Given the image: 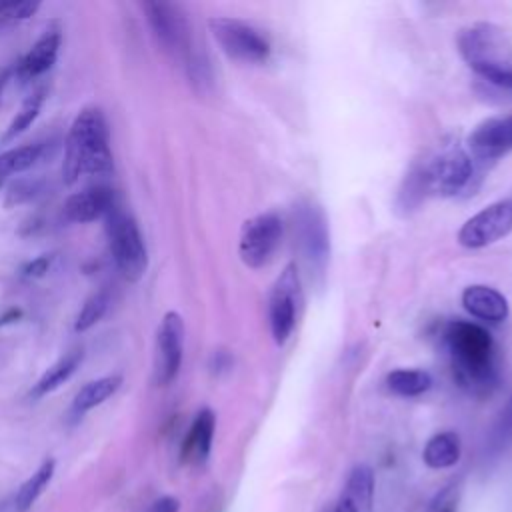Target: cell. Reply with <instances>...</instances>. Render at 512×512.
I'll use <instances>...</instances> for the list:
<instances>
[{
    "mask_svg": "<svg viewBox=\"0 0 512 512\" xmlns=\"http://www.w3.org/2000/svg\"><path fill=\"white\" fill-rule=\"evenodd\" d=\"M38 8H40L38 0H14L12 8L4 14V18H8V20H24V18H30Z\"/></svg>",
    "mask_w": 512,
    "mask_h": 512,
    "instance_id": "cell-30",
    "label": "cell"
},
{
    "mask_svg": "<svg viewBox=\"0 0 512 512\" xmlns=\"http://www.w3.org/2000/svg\"><path fill=\"white\" fill-rule=\"evenodd\" d=\"M374 502V472L366 464L350 470L336 510L340 512H372Z\"/></svg>",
    "mask_w": 512,
    "mask_h": 512,
    "instance_id": "cell-18",
    "label": "cell"
},
{
    "mask_svg": "<svg viewBox=\"0 0 512 512\" xmlns=\"http://www.w3.org/2000/svg\"><path fill=\"white\" fill-rule=\"evenodd\" d=\"M214 430H216V416L210 408H202L196 418L192 420V426L186 432V438L182 442V462L190 464H204L210 456L212 450V440H214Z\"/></svg>",
    "mask_w": 512,
    "mask_h": 512,
    "instance_id": "cell-17",
    "label": "cell"
},
{
    "mask_svg": "<svg viewBox=\"0 0 512 512\" xmlns=\"http://www.w3.org/2000/svg\"><path fill=\"white\" fill-rule=\"evenodd\" d=\"M302 302V288H300V274L294 262L286 264L280 276L274 280L270 298H268V320H270V330L272 338L278 346L286 344L290 338L296 318H298V308Z\"/></svg>",
    "mask_w": 512,
    "mask_h": 512,
    "instance_id": "cell-8",
    "label": "cell"
},
{
    "mask_svg": "<svg viewBox=\"0 0 512 512\" xmlns=\"http://www.w3.org/2000/svg\"><path fill=\"white\" fill-rule=\"evenodd\" d=\"M426 192L454 196L472 180V160L462 148H450L438 154L422 168Z\"/></svg>",
    "mask_w": 512,
    "mask_h": 512,
    "instance_id": "cell-10",
    "label": "cell"
},
{
    "mask_svg": "<svg viewBox=\"0 0 512 512\" xmlns=\"http://www.w3.org/2000/svg\"><path fill=\"white\" fill-rule=\"evenodd\" d=\"M52 260H54L52 254H42V256L30 260V262H26L22 266V276H26V278H42V276H46V272L52 266Z\"/></svg>",
    "mask_w": 512,
    "mask_h": 512,
    "instance_id": "cell-29",
    "label": "cell"
},
{
    "mask_svg": "<svg viewBox=\"0 0 512 512\" xmlns=\"http://www.w3.org/2000/svg\"><path fill=\"white\" fill-rule=\"evenodd\" d=\"M12 74H14V66H4V68H0V100H2L4 88H6L8 80L12 78Z\"/></svg>",
    "mask_w": 512,
    "mask_h": 512,
    "instance_id": "cell-33",
    "label": "cell"
},
{
    "mask_svg": "<svg viewBox=\"0 0 512 512\" xmlns=\"http://www.w3.org/2000/svg\"><path fill=\"white\" fill-rule=\"evenodd\" d=\"M458 384L474 396H486L498 386L496 346L486 328L468 320H452L442 330Z\"/></svg>",
    "mask_w": 512,
    "mask_h": 512,
    "instance_id": "cell-1",
    "label": "cell"
},
{
    "mask_svg": "<svg viewBox=\"0 0 512 512\" xmlns=\"http://www.w3.org/2000/svg\"><path fill=\"white\" fill-rule=\"evenodd\" d=\"M296 242L310 274L324 276L330 258V232L322 208L312 200H302L294 210Z\"/></svg>",
    "mask_w": 512,
    "mask_h": 512,
    "instance_id": "cell-6",
    "label": "cell"
},
{
    "mask_svg": "<svg viewBox=\"0 0 512 512\" xmlns=\"http://www.w3.org/2000/svg\"><path fill=\"white\" fill-rule=\"evenodd\" d=\"M510 448H512V394L506 400L504 408L500 410L488 438V450L494 456H500Z\"/></svg>",
    "mask_w": 512,
    "mask_h": 512,
    "instance_id": "cell-26",
    "label": "cell"
},
{
    "mask_svg": "<svg viewBox=\"0 0 512 512\" xmlns=\"http://www.w3.org/2000/svg\"><path fill=\"white\" fill-rule=\"evenodd\" d=\"M178 510H180V502L174 496H162L150 506V512H178Z\"/></svg>",
    "mask_w": 512,
    "mask_h": 512,
    "instance_id": "cell-31",
    "label": "cell"
},
{
    "mask_svg": "<svg viewBox=\"0 0 512 512\" xmlns=\"http://www.w3.org/2000/svg\"><path fill=\"white\" fill-rule=\"evenodd\" d=\"M48 146H52V144L34 142V144H24V146L2 152L0 154V184H4L6 176L32 168L38 160H42L46 156Z\"/></svg>",
    "mask_w": 512,
    "mask_h": 512,
    "instance_id": "cell-22",
    "label": "cell"
},
{
    "mask_svg": "<svg viewBox=\"0 0 512 512\" xmlns=\"http://www.w3.org/2000/svg\"><path fill=\"white\" fill-rule=\"evenodd\" d=\"M284 232L282 218L274 212L258 214L242 224L238 254L248 268L264 266L280 246Z\"/></svg>",
    "mask_w": 512,
    "mask_h": 512,
    "instance_id": "cell-9",
    "label": "cell"
},
{
    "mask_svg": "<svg viewBox=\"0 0 512 512\" xmlns=\"http://www.w3.org/2000/svg\"><path fill=\"white\" fill-rule=\"evenodd\" d=\"M334 512H340V510H336V508H334Z\"/></svg>",
    "mask_w": 512,
    "mask_h": 512,
    "instance_id": "cell-36",
    "label": "cell"
},
{
    "mask_svg": "<svg viewBox=\"0 0 512 512\" xmlns=\"http://www.w3.org/2000/svg\"><path fill=\"white\" fill-rule=\"evenodd\" d=\"M386 386L390 392L410 398L420 396L432 386V376L424 370H410V368H398L392 370L386 376Z\"/></svg>",
    "mask_w": 512,
    "mask_h": 512,
    "instance_id": "cell-25",
    "label": "cell"
},
{
    "mask_svg": "<svg viewBox=\"0 0 512 512\" xmlns=\"http://www.w3.org/2000/svg\"><path fill=\"white\" fill-rule=\"evenodd\" d=\"M142 10L152 28V34L160 46L174 58H180L184 66L200 52L192 42L190 22L184 10L172 2H144Z\"/></svg>",
    "mask_w": 512,
    "mask_h": 512,
    "instance_id": "cell-5",
    "label": "cell"
},
{
    "mask_svg": "<svg viewBox=\"0 0 512 512\" xmlns=\"http://www.w3.org/2000/svg\"><path fill=\"white\" fill-rule=\"evenodd\" d=\"M440 512H454V506H448V508H444V510H440Z\"/></svg>",
    "mask_w": 512,
    "mask_h": 512,
    "instance_id": "cell-35",
    "label": "cell"
},
{
    "mask_svg": "<svg viewBox=\"0 0 512 512\" xmlns=\"http://www.w3.org/2000/svg\"><path fill=\"white\" fill-rule=\"evenodd\" d=\"M106 310H108V294H106L104 290L92 294V296L84 302L82 310L78 312L76 322H74V330H76V332H86V330H90L96 322L102 320V316L106 314Z\"/></svg>",
    "mask_w": 512,
    "mask_h": 512,
    "instance_id": "cell-28",
    "label": "cell"
},
{
    "mask_svg": "<svg viewBox=\"0 0 512 512\" xmlns=\"http://www.w3.org/2000/svg\"><path fill=\"white\" fill-rule=\"evenodd\" d=\"M114 170V158L110 148V132L100 108H82L70 124L64 142L62 178L72 186L82 174H110Z\"/></svg>",
    "mask_w": 512,
    "mask_h": 512,
    "instance_id": "cell-2",
    "label": "cell"
},
{
    "mask_svg": "<svg viewBox=\"0 0 512 512\" xmlns=\"http://www.w3.org/2000/svg\"><path fill=\"white\" fill-rule=\"evenodd\" d=\"M62 32L58 26H48L40 38L32 44V48L14 64V76L20 82H30L42 74H46L60 52Z\"/></svg>",
    "mask_w": 512,
    "mask_h": 512,
    "instance_id": "cell-14",
    "label": "cell"
},
{
    "mask_svg": "<svg viewBox=\"0 0 512 512\" xmlns=\"http://www.w3.org/2000/svg\"><path fill=\"white\" fill-rule=\"evenodd\" d=\"M462 454V446H460V436L456 432H438L434 434L422 452V458L426 462V466L434 468V470H442V468H450L460 460Z\"/></svg>",
    "mask_w": 512,
    "mask_h": 512,
    "instance_id": "cell-21",
    "label": "cell"
},
{
    "mask_svg": "<svg viewBox=\"0 0 512 512\" xmlns=\"http://www.w3.org/2000/svg\"><path fill=\"white\" fill-rule=\"evenodd\" d=\"M210 32L224 54L236 62L258 64L270 56V42L252 24L238 18H210Z\"/></svg>",
    "mask_w": 512,
    "mask_h": 512,
    "instance_id": "cell-7",
    "label": "cell"
},
{
    "mask_svg": "<svg viewBox=\"0 0 512 512\" xmlns=\"http://www.w3.org/2000/svg\"><path fill=\"white\" fill-rule=\"evenodd\" d=\"M112 260L128 282H138L148 268V252L136 220L118 204L104 216Z\"/></svg>",
    "mask_w": 512,
    "mask_h": 512,
    "instance_id": "cell-4",
    "label": "cell"
},
{
    "mask_svg": "<svg viewBox=\"0 0 512 512\" xmlns=\"http://www.w3.org/2000/svg\"><path fill=\"white\" fill-rule=\"evenodd\" d=\"M472 154L480 160H496L512 150V114L480 122L468 136Z\"/></svg>",
    "mask_w": 512,
    "mask_h": 512,
    "instance_id": "cell-13",
    "label": "cell"
},
{
    "mask_svg": "<svg viewBox=\"0 0 512 512\" xmlns=\"http://www.w3.org/2000/svg\"><path fill=\"white\" fill-rule=\"evenodd\" d=\"M184 354V320L178 312L170 310L162 316L156 332L154 354V382L168 386L180 372Z\"/></svg>",
    "mask_w": 512,
    "mask_h": 512,
    "instance_id": "cell-11",
    "label": "cell"
},
{
    "mask_svg": "<svg viewBox=\"0 0 512 512\" xmlns=\"http://www.w3.org/2000/svg\"><path fill=\"white\" fill-rule=\"evenodd\" d=\"M54 468H56V462L54 458H46L38 470L18 488L16 496H14V510L16 512H26L34 502L36 498L42 494V490L48 486V482L52 480L54 476Z\"/></svg>",
    "mask_w": 512,
    "mask_h": 512,
    "instance_id": "cell-23",
    "label": "cell"
},
{
    "mask_svg": "<svg viewBox=\"0 0 512 512\" xmlns=\"http://www.w3.org/2000/svg\"><path fill=\"white\" fill-rule=\"evenodd\" d=\"M0 186H2V184H0Z\"/></svg>",
    "mask_w": 512,
    "mask_h": 512,
    "instance_id": "cell-37",
    "label": "cell"
},
{
    "mask_svg": "<svg viewBox=\"0 0 512 512\" xmlns=\"http://www.w3.org/2000/svg\"><path fill=\"white\" fill-rule=\"evenodd\" d=\"M14 0H0V18H4V14L12 8Z\"/></svg>",
    "mask_w": 512,
    "mask_h": 512,
    "instance_id": "cell-34",
    "label": "cell"
},
{
    "mask_svg": "<svg viewBox=\"0 0 512 512\" xmlns=\"http://www.w3.org/2000/svg\"><path fill=\"white\" fill-rule=\"evenodd\" d=\"M458 52L478 76L512 94V46L498 26L480 22L464 28Z\"/></svg>",
    "mask_w": 512,
    "mask_h": 512,
    "instance_id": "cell-3",
    "label": "cell"
},
{
    "mask_svg": "<svg viewBox=\"0 0 512 512\" xmlns=\"http://www.w3.org/2000/svg\"><path fill=\"white\" fill-rule=\"evenodd\" d=\"M46 88H36L30 96H26V100L22 102L20 110L16 112V116L10 120V124L6 126L0 142L6 144V142H12L16 136H20L26 128H30V124L38 118L40 110H42V104L46 100Z\"/></svg>",
    "mask_w": 512,
    "mask_h": 512,
    "instance_id": "cell-24",
    "label": "cell"
},
{
    "mask_svg": "<svg viewBox=\"0 0 512 512\" xmlns=\"http://www.w3.org/2000/svg\"><path fill=\"white\" fill-rule=\"evenodd\" d=\"M46 188V180L44 178H18L16 182H12L6 190V200L4 206L12 208V206H20L26 204L34 198H38Z\"/></svg>",
    "mask_w": 512,
    "mask_h": 512,
    "instance_id": "cell-27",
    "label": "cell"
},
{
    "mask_svg": "<svg viewBox=\"0 0 512 512\" xmlns=\"http://www.w3.org/2000/svg\"><path fill=\"white\" fill-rule=\"evenodd\" d=\"M462 306L478 320L498 324L508 318V300L492 286L472 284L462 292Z\"/></svg>",
    "mask_w": 512,
    "mask_h": 512,
    "instance_id": "cell-16",
    "label": "cell"
},
{
    "mask_svg": "<svg viewBox=\"0 0 512 512\" xmlns=\"http://www.w3.org/2000/svg\"><path fill=\"white\" fill-rule=\"evenodd\" d=\"M116 206V196L112 188L94 186L68 196L62 206V216L66 222H94L104 218Z\"/></svg>",
    "mask_w": 512,
    "mask_h": 512,
    "instance_id": "cell-15",
    "label": "cell"
},
{
    "mask_svg": "<svg viewBox=\"0 0 512 512\" xmlns=\"http://www.w3.org/2000/svg\"><path fill=\"white\" fill-rule=\"evenodd\" d=\"M512 230V200H498L468 218L460 232L458 242L466 248H484Z\"/></svg>",
    "mask_w": 512,
    "mask_h": 512,
    "instance_id": "cell-12",
    "label": "cell"
},
{
    "mask_svg": "<svg viewBox=\"0 0 512 512\" xmlns=\"http://www.w3.org/2000/svg\"><path fill=\"white\" fill-rule=\"evenodd\" d=\"M122 386V376L118 374H110V376H102L98 380H92L88 384H84L74 400H72V414L74 416H82L88 410L100 406L102 402H106L112 394H116V390Z\"/></svg>",
    "mask_w": 512,
    "mask_h": 512,
    "instance_id": "cell-20",
    "label": "cell"
},
{
    "mask_svg": "<svg viewBox=\"0 0 512 512\" xmlns=\"http://www.w3.org/2000/svg\"><path fill=\"white\" fill-rule=\"evenodd\" d=\"M20 318H22V310H20V308L12 306V308L4 310V312L0 314V328H2V326H8V324H14V322H18Z\"/></svg>",
    "mask_w": 512,
    "mask_h": 512,
    "instance_id": "cell-32",
    "label": "cell"
},
{
    "mask_svg": "<svg viewBox=\"0 0 512 512\" xmlns=\"http://www.w3.org/2000/svg\"><path fill=\"white\" fill-rule=\"evenodd\" d=\"M84 360V348L76 346L72 350H68L64 356H60L34 384V388L30 390L32 398H42L50 392H54L56 388H60L82 364Z\"/></svg>",
    "mask_w": 512,
    "mask_h": 512,
    "instance_id": "cell-19",
    "label": "cell"
}]
</instances>
